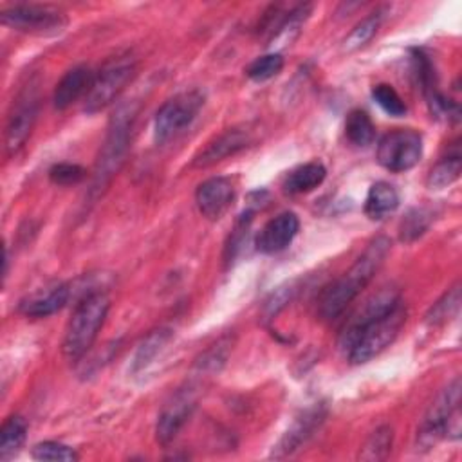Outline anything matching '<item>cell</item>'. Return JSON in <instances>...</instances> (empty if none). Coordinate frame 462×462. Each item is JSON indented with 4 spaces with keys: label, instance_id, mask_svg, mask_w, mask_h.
Returning <instances> with one entry per match:
<instances>
[{
    "label": "cell",
    "instance_id": "cell-29",
    "mask_svg": "<svg viewBox=\"0 0 462 462\" xmlns=\"http://www.w3.org/2000/svg\"><path fill=\"white\" fill-rule=\"evenodd\" d=\"M372 97L375 99V103L388 114L393 117H401L406 114V105L402 101V97L397 94V90L388 85V83H377L372 88Z\"/></svg>",
    "mask_w": 462,
    "mask_h": 462
},
{
    "label": "cell",
    "instance_id": "cell-9",
    "mask_svg": "<svg viewBox=\"0 0 462 462\" xmlns=\"http://www.w3.org/2000/svg\"><path fill=\"white\" fill-rule=\"evenodd\" d=\"M422 157V137L411 128H397L377 143V162L393 173L411 170Z\"/></svg>",
    "mask_w": 462,
    "mask_h": 462
},
{
    "label": "cell",
    "instance_id": "cell-20",
    "mask_svg": "<svg viewBox=\"0 0 462 462\" xmlns=\"http://www.w3.org/2000/svg\"><path fill=\"white\" fill-rule=\"evenodd\" d=\"M27 437V422L20 415L5 419L0 430V460L7 462L22 449Z\"/></svg>",
    "mask_w": 462,
    "mask_h": 462
},
{
    "label": "cell",
    "instance_id": "cell-19",
    "mask_svg": "<svg viewBox=\"0 0 462 462\" xmlns=\"http://www.w3.org/2000/svg\"><path fill=\"white\" fill-rule=\"evenodd\" d=\"M325 177H327V170L321 162H318V161L305 162L287 173V177L283 180V189L291 195L307 193V191H312L314 188H318L325 180Z\"/></svg>",
    "mask_w": 462,
    "mask_h": 462
},
{
    "label": "cell",
    "instance_id": "cell-28",
    "mask_svg": "<svg viewBox=\"0 0 462 462\" xmlns=\"http://www.w3.org/2000/svg\"><path fill=\"white\" fill-rule=\"evenodd\" d=\"M283 67V58L280 52H269L263 54L260 58H256L254 61L249 63V67L245 69V74L249 79L253 81H267L271 78H274Z\"/></svg>",
    "mask_w": 462,
    "mask_h": 462
},
{
    "label": "cell",
    "instance_id": "cell-22",
    "mask_svg": "<svg viewBox=\"0 0 462 462\" xmlns=\"http://www.w3.org/2000/svg\"><path fill=\"white\" fill-rule=\"evenodd\" d=\"M170 337H171V332L166 328H159V330H153L152 334H148L134 356L132 372L137 374V372L144 370L155 359V356L161 354V350L166 346Z\"/></svg>",
    "mask_w": 462,
    "mask_h": 462
},
{
    "label": "cell",
    "instance_id": "cell-8",
    "mask_svg": "<svg viewBox=\"0 0 462 462\" xmlns=\"http://www.w3.org/2000/svg\"><path fill=\"white\" fill-rule=\"evenodd\" d=\"M204 105V96L199 90H189L177 94L168 99L155 114L153 119V137L155 143L162 144L182 132L197 117Z\"/></svg>",
    "mask_w": 462,
    "mask_h": 462
},
{
    "label": "cell",
    "instance_id": "cell-5",
    "mask_svg": "<svg viewBox=\"0 0 462 462\" xmlns=\"http://www.w3.org/2000/svg\"><path fill=\"white\" fill-rule=\"evenodd\" d=\"M460 379L457 377L439 393L426 411L419 430V442L431 446L439 439L457 440L460 437Z\"/></svg>",
    "mask_w": 462,
    "mask_h": 462
},
{
    "label": "cell",
    "instance_id": "cell-13",
    "mask_svg": "<svg viewBox=\"0 0 462 462\" xmlns=\"http://www.w3.org/2000/svg\"><path fill=\"white\" fill-rule=\"evenodd\" d=\"M235 199V188L227 177H211L199 184L195 191V202L202 217L208 220H218Z\"/></svg>",
    "mask_w": 462,
    "mask_h": 462
},
{
    "label": "cell",
    "instance_id": "cell-2",
    "mask_svg": "<svg viewBox=\"0 0 462 462\" xmlns=\"http://www.w3.org/2000/svg\"><path fill=\"white\" fill-rule=\"evenodd\" d=\"M390 247L392 244L386 236H375L366 245L363 254L354 262V265L321 292L318 301V314L323 321L336 319L370 283V280L384 263Z\"/></svg>",
    "mask_w": 462,
    "mask_h": 462
},
{
    "label": "cell",
    "instance_id": "cell-14",
    "mask_svg": "<svg viewBox=\"0 0 462 462\" xmlns=\"http://www.w3.org/2000/svg\"><path fill=\"white\" fill-rule=\"evenodd\" d=\"M300 229V220L292 211H283L265 222V226L258 231L254 245L260 253L263 254H274L283 251L294 236L298 235Z\"/></svg>",
    "mask_w": 462,
    "mask_h": 462
},
{
    "label": "cell",
    "instance_id": "cell-7",
    "mask_svg": "<svg viewBox=\"0 0 462 462\" xmlns=\"http://www.w3.org/2000/svg\"><path fill=\"white\" fill-rule=\"evenodd\" d=\"M0 20L14 31L36 36H52L67 27V16L63 11L38 4H18L4 9Z\"/></svg>",
    "mask_w": 462,
    "mask_h": 462
},
{
    "label": "cell",
    "instance_id": "cell-4",
    "mask_svg": "<svg viewBox=\"0 0 462 462\" xmlns=\"http://www.w3.org/2000/svg\"><path fill=\"white\" fill-rule=\"evenodd\" d=\"M110 309V300L105 292L96 291L87 294L74 309L61 343V352L69 361H78L94 345Z\"/></svg>",
    "mask_w": 462,
    "mask_h": 462
},
{
    "label": "cell",
    "instance_id": "cell-27",
    "mask_svg": "<svg viewBox=\"0 0 462 462\" xmlns=\"http://www.w3.org/2000/svg\"><path fill=\"white\" fill-rule=\"evenodd\" d=\"M393 433L390 426H379L372 435L366 439L363 451L359 453V458L363 460H383L388 457L392 449Z\"/></svg>",
    "mask_w": 462,
    "mask_h": 462
},
{
    "label": "cell",
    "instance_id": "cell-16",
    "mask_svg": "<svg viewBox=\"0 0 462 462\" xmlns=\"http://www.w3.org/2000/svg\"><path fill=\"white\" fill-rule=\"evenodd\" d=\"M92 79H94V74L87 65H78L67 70L54 88V94H52L54 108L65 110L81 96H87L92 85Z\"/></svg>",
    "mask_w": 462,
    "mask_h": 462
},
{
    "label": "cell",
    "instance_id": "cell-11",
    "mask_svg": "<svg viewBox=\"0 0 462 462\" xmlns=\"http://www.w3.org/2000/svg\"><path fill=\"white\" fill-rule=\"evenodd\" d=\"M197 404V397L193 388L179 390L162 408L159 413L157 424H155V439L159 444L168 446L177 433L182 430V426L191 417Z\"/></svg>",
    "mask_w": 462,
    "mask_h": 462
},
{
    "label": "cell",
    "instance_id": "cell-6",
    "mask_svg": "<svg viewBox=\"0 0 462 462\" xmlns=\"http://www.w3.org/2000/svg\"><path fill=\"white\" fill-rule=\"evenodd\" d=\"M137 63L130 56H123L108 61L92 79V85L85 96L83 110L87 114H96L112 105L125 87L135 76Z\"/></svg>",
    "mask_w": 462,
    "mask_h": 462
},
{
    "label": "cell",
    "instance_id": "cell-12",
    "mask_svg": "<svg viewBox=\"0 0 462 462\" xmlns=\"http://www.w3.org/2000/svg\"><path fill=\"white\" fill-rule=\"evenodd\" d=\"M327 415V408L323 404H314L307 408L296 420L291 424V428L283 433V437L278 440V444L273 448L271 457L273 458H285L292 455L300 446L319 428Z\"/></svg>",
    "mask_w": 462,
    "mask_h": 462
},
{
    "label": "cell",
    "instance_id": "cell-25",
    "mask_svg": "<svg viewBox=\"0 0 462 462\" xmlns=\"http://www.w3.org/2000/svg\"><path fill=\"white\" fill-rule=\"evenodd\" d=\"M383 14H384V11H375V13L368 14L365 20H361L350 31V34L345 38V49L346 51H357V49L365 47L375 36L379 25L383 22Z\"/></svg>",
    "mask_w": 462,
    "mask_h": 462
},
{
    "label": "cell",
    "instance_id": "cell-18",
    "mask_svg": "<svg viewBox=\"0 0 462 462\" xmlns=\"http://www.w3.org/2000/svg\"><path fill=\"white\" fill-rule=\"evenodd\" d=\"M399 208V191L386 180H377L370 186L365 199V213L372 220H381Z\"/></svg>",
    "mask_w": 462,
    "mask_h": 462
},
{
    "label": "cell",
    "instance_id": "cell-31",
    "mask_svg": "<svg viewBox=\"0 0 462 462\" xmlns=\"http://www.w3.org/2000/svg\"><path fill=\"white\" fill-rule=\"evenodd\" d=\"M85 173H87L85 168L79 164L58 162V164L51 166L49 179H51V182H54L58 186H70V184H78L79 180H83Z\"/></svg>",
    "mask_w": 462,
    "mask_h": 462
},
{
    "label": "cell",
    "instance_id": "cell-17",
    "mask_svg": "<svg viewBox=\"0 0 462 462\" xmlns=\"http://www.w3.org/2000/svg\"><path fill=\"white\" fill-rule=\"evenodd\" d=\"M70 298L69 283H54L25 298L20 303V310L31 318H47L67 305Z\"/></svg>",
    "mask_w": 462,
    "mask_h": 462
},
{
    "label": "cell",
    "instance_id": "cell-32",
    "mask_svg": "<svg viewBox=\"0 0 462 462\" xmlns=\"http://www.w3.org/2000/svg\"><path fill=\"white\" fill-rule=\"evenodd\" d=\"M292 292H294V287H292V285L280 287L278 291H274V292L269 296V300L265 301V305H263V314H265V318H274V316L289 303Z\"/></svg>",
    "mask_w": 462,
    "mask_h": 462
},
{
    "label": "cell",
    "instance_id": "cell-30",
    "mask_svg": "<svg viewBox=\"0 0 462 462\" xmlns=\"http://www.w3.org/2000/svg\"><path fill=\"white\" fill-rule=\"evenodd\" d=\"M32 458L36 460H54V462H74L78 460V453L74 448L67 446V444H61V442H56V440H43V442H38L32 451H31Z\"/></svg>",
    "mask_w": 462,
    "mask_h": 462
},
{
    "label": "cell",
    "instance_id": "cell-15",
    "mask_svg": "<svg viewBox=\"0 0 462 462\" xmlns=\"http://www.w3.org/2000/svg\"><path fill=\"white\" fill-rule=\"evenodd\" d=\"M251 143V134L244 128H229L213 139L193 161L195 166H211L229 155L238 153L240 150L247 148Z\"/></svg>",
    "mask_w": 462,
    "mask_h": 462
},
{
    "label": "cell",
    "instance_id": "cell-21",
    "mask_svg": "<svg viewBox=\"0 0 462 462\" xmlns=\"http://www.w3.org/2000/svg\"><path fill=\"white\" fill-rule=\"evenodd\" d=\"M345 135L356 146L372 144V141L375 137V126H374L370 116L361 108L348 112L346 119H345Z\"/></svg>",
    "mask_w": 462,
    "mask_h": 462
},
{
    "label": "cell",
    "instance_id": "cell-1",
    "mask_svg": "<svg viewBox=\"0 0 462 462\" xmlns=\"http://www.w3.org/2000/svg\"><path fill=\"white\" fill-rule=\"evenodd\" d=\"M406 316L401 294L392 287H383L348 318L339 334V348L350 363H368L393 343Z\"/></svg>",
    "mask_w": 462,
    "mask_h": 462
},
{
    "label": "cell",
    "instance_id": "cell-26",
    "mask_svg": "<svg viewBox=\"0 0 462 462\" xmlns=\"http://www.w3.org/2000/svg\"><path fill=\"white\" fill-rule=\"evenodd\" d=\"M458 305H460V287L455 285L439 301L433 303V307L426 314V323L431 327L446 323L457 314Z\"/></svg>",
    "mask_w": 462,
    "mask_h": 462
},
{
    "label": "cell",
    "instance_id": "cell-24",
    "mask_svg": "<svg viewBox=\"0 0 462 462\" xmlns=\"http://www.w3.org/2000/svg\"><path fill=\"white\" fill-rule=\"evenodd\" d=\"M430 224H431V213L426 208H413L402 217L399 224V238L406 244L415 242L419 236L426 233Z\"/></svg>",
    "mask_w": 462,
    "mask_h": 462
},
{
    "label": "cell",
    "instance_id": "cell-10",
    "mask_svg": "<svg viewBox=\"0 0 462 462\" xmlns=\"http://www.w3.org/2000/svg\"><path fill=\"white\" fill-rule=\"evenodd\" d=\"M38 110H40L38 87L34 83H29L18 94V97L14 99L11 112L7 116L5 135H4V144H5L7 155L16 153L25 144V141L31 135L32 126L38 119Z\"/></svg>",
    "mask_w": 462,
    "mask_h": 462
},
{
    "label": "cell",
    "instance_id": "cell-3",
    "mask_svg": "<svg viewBox=\"0 0 462 462\" xmlns=\"http://www.w3.org/2000/svg\"><path fill=\"white\" fill-rule=\"evenodd\" d=\"M135 112L137 110H135L134 103H125L112 116L108 132L101 144V150H99V155L96 161V168H94V175H92V186H90L92 197L101 195L103 189L110 184L112 177L123 166L128 146H130V135H132Z\"/></svg>",
    "mask_w": 462,
    "mask_h": 462
},
{
    "label": "cell",
    "instance_id": "cell-23",
    "mask_svg": "<svg viewBox=\"0 0 462 462\" xmlns=\"http://www.w3.org/2000/svg\"><path fill=\"white\" fill-rule=\"evenodd\" d=\"M460 168H462V162H460L458 152L440 159L428 173V179H426L428 188L442 189V188L453 184L460 177Z\"/></svg>",
    "mask_w": 462,
    "mask_h": 462
}]
</instances>
